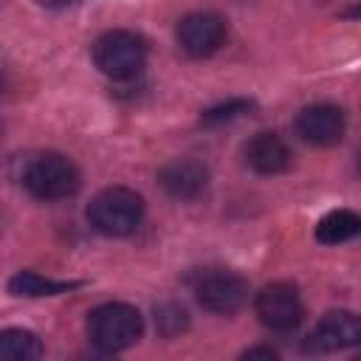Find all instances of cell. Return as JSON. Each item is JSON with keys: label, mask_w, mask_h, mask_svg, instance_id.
Here are the masks:
<instances>
[{"label": "cell", "mask_w": 361, "mask_h": 361, "mask_svg": "<svg viewBox=\"0 0 361 361\" xmlns=\"http://www.w3.org/2000/svg\"><path fill=\"white\" fill-rule=\"evenodd\" d=\"M158 180L169 197L192 200L209 186V169L195 158H175L166 166H161Z\"/></svg>", "instance_id": "10"}, {"label": "cell", "mask_w": 361, "mask_h": 361, "mask_svg": "<svg viewBox=\"0 0 361 361\" xmlns=\"http://www.w3.org/2000/svg\"><path fill=\"white\" fill-rule=\"evenodd\" d=\"M42 6H68V3H73V0H39Z\"/></svg>", "instance_id": "17"}, {"label": "cell", "mask_w": 361, "mask_h": 361, "mask_svg": "<svg viewBox=\"0 0 361 361\" xmlns=\"http://www.w3.org/2000/svg\"><path fill=\"white\" fill-rule=\"evenodd\" d=\"M245 161L259 175H276L290 166V149L276 133H257L245 144Z\"/></svg>", "instance_id": "11"}, {"label": "cell", "mask_w": 361, "mask_h": 361, "mask_svg": "<svg viewBox=\"0 0 361 361\" xmlns=\"http://www.w3.org/2000/svg\"><path fill=\"white\" fill-rule=\"evenodd\" d=\"M144 200L127 186L102 189L87 206V223L104 237H127L141 226Z\"/></svg>", "instance_id": "2"}, {"label": "cell", "mask_w": 361, "mask_h": 361, "mask_svg": "<svg viewBox=\"0 0 361 361\" xmlns=\"http://www.w3.org/2000/svg\"><path fill=\"white\" fill-rule=\"evenodd\" d=\"M361 228V220L355 212L350 209H333L327 212L319 223H316V240L324 243V245H338V243H347L358 234Z\"/></svg>", "instance_id": "12"}, {"label": "cell", "mask_w": 361, "mask_h": 361, "mask_svg": "<svg viewBox=\"0 0 361 361\" xmlns=\"http://www.w3.org/2000/svg\"><path fill=\"white\" fill-rule=\"evenodd\" d=\"M361 341V324L358 316L350 310H330L319 319L313 333L307 336V347L316 353H336L355 347Z\"/></svg>", "instance_id": "8"}, {"label": "cell", "mask_w": 361, "mask_h": 361, "mask_svg": "<svg viewBox=\"0 0 361 361\" xmlns=\"http://www.w3.org/2000/svg\"><path fill=\"white\" fill-rule=\"evenodd\" d=\"M243 358H276V350H271V347H254V350H245L243 353Z\"/></svg>", "instance_id": "16"}, {"label": "cell", "mask_w": 361, "mask_h": 361, "mask_svg": "<svg viewBox=\"0 0 361 361\" xmlns=\"http://www.w3.org/2000/svg\"><path fill=\"white\" fill-rule=\"evenodd\" d=\"M296 133L313 147H336L344 138V113L336 104H310L296 116Z\"/></svg>", "instance_id": "9"}, {"label": "cell", "mask_w": 361, "mask_h": 361, "mask_svg": "<svg viewBox=\"0 0 361 361\" xmlns=\"http://www.w3.org/2000/svg\"><path fill=\"white\" fill-rule=\"evenodd\" d=\"M42 355V341L37 333L23 327L0 330V361H34Z\"/></svg>", "instance_id": "13"}, {"label": "cell", "mask_w": 361, "mask_h": 361, "mask_svg": "<svg viewBox=\"0 0 361 361\" xmlns=\"http://www.w3.org/2000/svg\"><path fill=\"white\" fill-rule=\"evenodd\" d=\"M82 183L76 164L59 152H45L28 161L23 172V186L39 200H62L71 197Z\"/></svg>", "instance_id": "3"}, {"label": "cell", "mask_w": 361, "mask_h": 361, "mask_svg": "<svg viewBox=\"0 0 361 361\" xmlns=\"http://www.w3.org/2000/svg\"><path fill=\"white\" fill-rule=\"evenodd\" d=\"M93 62L110 79H133L147 62V45L133 31H107L93 45Z\"/></svg>", "instance_id": "4"}, {"label": "cell", "mask_w": 361, "mask_h": 361, "mask_svg": "<svg viewBox=\"0 0 361 361\" xmlns=\"http://www.w3.org/2000/svg\"><path fill=\"white\" fill-rule=\"evenodd\" d=\"M254 310H257V316L265 327L279 330V333L293 330L302 322V313H305L302 296H299L296 285H290V282L265 285L254 299Z\"/></svg>", "instance_id": "6"}, {"label": "cell", "mask_w": 361, "mask_h": 361, "mask_svg": "<svg viewBox=\"0 0 361 361\" xmlns=\"http://www.w3.org/2000/svg\"><path fill=\"white\" fill-rule=\"evenodd\" d=\"M195 296L209 313L231 316L248 302V282L234 271H203L195 282Z\"/></svg>", "instance_id": "5"}, {"label": "cell", "mask_w": 361, "mask_h": 361, "mask_svg": "<svg viewBox=\"0 0 361 361\" xmlns=\"http://www.w3.org/2000/svg\"><path fill=\"white\" fill-rule=\"evenodd\" d=\"M226 42V20L214 11H192L178 23V45L183 54L203 59Z\"/></svg>", "instance_id": "7"}, {"label": "cell", "mask_w": 361, "mask_h": 361, "mask_svg": "<svg viewBox=\"0 0 361 361\" xmlns=\"http://www.w3.org/2000/svg\"><path fill=\"white\" fill-rule=\"evenodd\" d=\"M251 107H254V104L245 102V99H231V102H226V104L209 107V110L200 116V124H206V127H217V124H226V121H234V118L251 113Z\"/></svg>", "instance_id": "15"}, {"label": "cell", "mask_w": 361, "mask_h": 361, "mask_svg": "<svg viewBox=\"0 0 361 361\" xmlns=\"http://www.w3.org/2000/svg\"><path fill=\"white\" fill-rule=\"evenodd\" d=\"M76 282H62V279H48L37 271H20L8 279V290L14 296H56L73 290Z\"/></svg>", "instance_id": "14"}, {"label": "cell", "mask_w": 361, "mask_h": 361, "mask_svg": "<svg viewBox=\"0 0 361 361\" xmlns=\"http://www.w3.org/2000/svg\"><path fill=\"white\" fill-rule=\"evenodd\" d=\"M144 333V319L138 307L127 302H107L90 310L87 316V338L102 353H121L133 347Z\"/></svg>", "instance_id": "1"}]
</instances>
